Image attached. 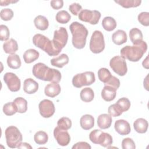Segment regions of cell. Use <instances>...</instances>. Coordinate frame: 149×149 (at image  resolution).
Segmentation results:
<instances>
[{
	"mask_svg": "<svg viewBox=\"0 0 149 149\" xmlns=\"http://www.w3.org/2000/svg\"><path fill=\"white\" fill-rule=\"evenodd\" d=\"M79 19L84 22L88 23L91 24H97L101 17V13L96 10L84 9L78 15Z\"/></svg>",
	"mask_w": 149,
	"mask_h": 149,
	"instance_id": "obj_9",
	"label": "cell"
},
{
	"mask_svg": "<svg viewBox=\"0 0 149 149\" xmlns=\"http://www.w3.org/2000/svg\"><path fill=\"white\" fill-rule=\"evenodd\" d=\"M81 6L78 3H73L69 6V10L70 12L75 16H77L80 13V11L81 10Z\"/></svg>",
	"mask_w": 149,
	"mask_h": 149,
	"instance_id": "obj_46",
	"label": "cell"
},
{
	"mask_svg": "<svg viewBox=\"0 0 149 149\" xmlns=\"http://www.w3.org/2000/svg\"><path fill=\"white\" fill-rule=\"evenodd\" d=\"M34 23L36 27L40 30H45L49 26L48 19L42 15L36 16L34 20Z\"/></svg>",
	"mask_w": 149,
	"mask_h": 149,
	"instance_id": "obj_28",
	"label": "cell"
},
{
	"mask_svg": "<svg viewBox=\"0 0 149 149\" xmlns=\"http://www.w3.org/2000/svg\"><path fill=\"white\" fill-rule=\"evenodd\" d=\"M3 80L9 90L12 92L18 91L21 86L20 80L16 74L12 72H7L3 76Z\"/></svg>",
	"mask_w": 149,
	"mask_h": 149,
	"instance_id": "obj_10",
	"label": "cell"
},
{
	"mask_svg": "<svg viewBox=\"0 0 149 149\" xmlns=\"http://www.w3.org/2000/svg\"><path fill=\"white\" fill-rule=\"evenodd\" d=\"M61 91V88L58 83H51L45 87L44 93L47 96L54 98L59 95Z\"/></svg>",
	"mask_w": 149,
	"mask_h": 149,
	"instance_id": "obj_16",
	"label": "cell"
},
{
	"mask_svg": "<svg viewBox=\"0 0 149 149\" xmlns=\"http://www.w3.org/2000/svg\"><path fill=\"white\" fill-rule=\"evenodd\" d=\"M3 49L6 54H14L18 50L17 42L13 38H10L3 43Z\"/></svg>",
	"mask_w": 149,
	"mask_h": 149,
	"instance_id": "obj_23",
	"label": "cell"
},
{
	"mask_svg": "<svg viewBox=\"0 0 149 149\" xmlns=\"http://www.w3.org/2000/svg\"><path fill=\"white\" fill-rule=\"evenodd\" d=\"M108 112L111 116H113V117L119 116L122 113V112L119 109V108L116 106V104H113L111 105L108 107Z\"/></svg>",
	"mask_w": 149,
	"mask_h": 149,
	"instance_id": "obj_45",
	"label": "cell"
},
{
	"mask_svg": "<svg viewBox=\"0 0 149 149\" xmlns=\"http://www.w3.org/2000/svg\"><path fill=\"white\" fill-rule=\"evenodd\" d=\"M68 40V34L65 27H60L58 30H55L52 41L62 49L67 44Z\"/></svg>",
	"mask_w": 149,
	"mask_h": 149,
	"instance_id": "obj_12",
	"label": "cell"
},
{
	"mask_svg": "<svg viewBox=\"0 0 149 149\" xmlns=\"http://www.w3.org/2000/svg\"><path fill=\"white\" fill-rule=\"evenodd\" d=\"M17 2V1H12V0H5V1L1 0L0 1V3H1V6H7V5H9L10 3H16Z\"/></svg>",
	"mask_w": 149,
	"mask_h": 149,
	"instance_id": "obj_49",
	"label": "cell"
},
{
	"mask_svg": "<svg viewBox=\"0 0 149 149\" xmlns=\"http://www.w3.org/2000/svg\"><path fill=\"white\" fill-rule=\"evenodd\" d=\"M122 147L123 149H134L136 146L133 139L127 137L123 139L122 141Z\"/></svg>",
	"mask_w": 149,
	"mask_h": 149,
	"instance_id": "obj_43",
	"label": "cell"
},
{
	"mask_svg": "<svg viewBox=\"0 0 149 149\" xmlns=\"http://www.w3.org/2000/svg\"><path fill=\"white\" fill-rule=\"evenodd\" d=\"M40 54L34 49H29L23 54V59L26 63H31L37 60L39 57Z\"/></svg>",
	"mask_w": 149,
	"mask_h": 149,
	"instance_id": "obj_27",
	"label": "cell"
},
{
	"mask_svg": "<svg viewBox=\"0 0 149 149\" xmlns=\"http://www.w3.org/2000/svg\"><path fill=\"white\" fill-rule=\"evenodd\" d=\"M33 42L35 46L45 51L49 56H56L62 49L52 40L41 34H36L34 36Z\"/></svg>",
	"mask_w": 149,
	"mask_h": 149,
	"instance_id": "obj_3",
	"label": "cell"
},
{
	"mask_svg": "<svg viewBox=\"0 0 149 149\" xmlns=\"http://www.w3.org/2000/svg\"><path fill=\"white\" fill-rule=\"evenodd\" d=\"M112 40L114 44L118 45H122L127 41V34L124 30H118L113 33Z\"/></svg>",
	"mask_w": 149,
	"mask_h": 149,
	"instance_id": "obj_21",
	"label": "cell"
},
{
	"mask_svg": "<svg viewBox=\"0 0 149 149\" xmlns=\"http://www.w3.org/2000/svg\"><path fill=\"white\" fill-rule=\"evenodd\" d=\"M116 132L120 135H127L130 133L131 127L129 123L124 119L117 120L114 125Z\"/></svg>",
	"mask_w": 149,
	"mask_h": 149,
	"instance_id": "obj_15",
	"label": "cell"
},
{
	"mask_svg": "<svg viewBox=\"0 0 149 149\" xmlns=\"http://www.w3.org/2000/svg\"><path fill=\"white\" fill-rule=\"evenodd\" d=\"M105 48V41L102 32L95 30L92 34L90 41V49L94 54H99Z\"/></svg>",
	"mask_w": 149,
	"mask_h": 149,
	"instance_id": "obj_7",
	"label": "cell"
},
{
	"mask_svg": "<svg viewBox=\"0 0 149 149\" xmlns=\"http://www.w3.org/2000/svg\"><path fill=\"white\" fill-rule=\"evenodd\" d=\"M61 73L58 70L49 68L45 81L58 83L61 81Z\"/></svg>",
	"mask_w": 149,
	"mask_h": 149,
	"instance_id": "obj_22",
	"label": "cell"
},
{
	"mask_svg": "<svg viewBox=\"0 0 149 149\" xmlns=\"http://www.w3.org/2000/svg\"><path fill=\"white\" fill-rule=\"evenodd\" d=\"M90 145L85 141H79L72 147V149H91Z\"/></svg>",
	"mask_w": 149,
	"mask_h": 149,
	"instance_id": "obj_47",
	"label": "cell"
},
{
	"mask_svg": "<svg viewBox=\"0 0 149 149\" xmlns=\"http://www.w3.org/2000/svg\"><path fill=\"white\" fill-rule=\"evenodd\" d=\"M147 50V44L142 41L137 45H126L120 49V56L132 62L139 61Z\"/></svg>",
	"mask_w": 149,
	"mask_h": 149,
	"instance_id": "obj_2",
	"label": "cell"
},
{
	"mask_svg": "<svg viewBox=\"0 0 149 149\" xmlns=\"http://www.w3.org/2000/svg\"><path fill=\"white\" fill-rule=\"evenodd\" d=\"M40 115L45 118L51 117L55 113V108L52 101L45 99L42 100L38 105Z\"/></svg>",
	"mask_w": 149,
	"mask_h": 149,
	"instance_id": "obj_11",
	"label": "cell"
},
{
	"mask_svg": "<svg viewBox=\"0 0 149 149\" xmlns=\"http://www.w3.org/2000/svg\"><path fill=\"white\" fill-rule=\"evenodd\" d=\"M54 136L58 144L61 146H66L70 143V136L68 130L56 126L54 130Z\"/></svg>",
	"mask_w": 149,
	"mask_h": 149,
	"instance_id": "obj_13",
	"label": "cell"
},
{
	"mask_svg": "<svg viewBox=\"0 0 149 149\" xmlns=\"http://www.w3.org/2000/svg\"><path fill=\"white\" fill-rule=\"evenodd\" d=\"M116 95V90L114 88L105 86L101 91V97L104 100L107 102L111 101L115 99Z\"/></svg>",
	"mask_w": 149,
	"mask_h": 149,
	"instance_id": "obj_19",
	"label": "cell"
},
{
	"mask_svg": "<svg viewBox=\"0 0 149 149\" xmlns=\"http://www.w3.org/2000/svg\"><path fill=\"white\" fill-rule=\"evenodd\" d=\"M80 97L83 101L85 102H90L93 100L94 93L92 88L90 87H86L81 90Z\"/></svg>",
	"mask_w": 149,
	"mask_h": 149,
	"instance_id": "obj_31",
	"label": "cell"
},
{
	"mask_svg": "<svg viewBox=\"0 0 149 149\" xmlns=\"http://www.w3.org/2000/svg\"><path fill=\"white\" fill-rule=\"evenodd\" d=\"M38 84L31 78L26 79L23 83V90L29 94H32L37 91Z\"/></svg>",
	"mask_w": 149,
	"mask_h": 149,
	"instance_id": "obj_17",
	"label": "cell"
},
{
	"mask_svg": "<svg viewBox=\"0 0 149 149\" xmlns=\"http://www.w3.org/2000/svg\"><path fill=\"white\" fill-rule=\"evenodd\" d=\"M115 2L125 8H136L140 6L141 3L140 0H118Z\"/></svg>",
	"mask_w": 149,
	"mask_h": 149,
	"instance_id": "obj_33",
	"label": "cell"
},
{
	"mask_svg": "<svg viewBox=\"0 0 149 149\" xmlns=\"http://www.w3.org/2000/svg\"><path fill=\"white\" fill-rule=\"evenodd\" d=\"M80 125L84 130H90L94 126V118L89 114H86L82 116L80 119Z\"/></svg>",
	"mask_w": 149,
	"mask_h": 149,
	"instance_id": "obj_20",
	"label": "cell"
},
{
	"mask_svg": "<svg viewBox=\"0 0 149 149\" xmlns=\"http://www.w3.org/2000/svg\"><path fill=\"white\" fill-rule=\"evenodd\" d=\"M148 55L147 56L146 58V59L143 61V62H142L143 66L144 68L147 69H148Z\"/></svg>",
	"mask_w": 149,
	"mask_h": 149,
	"instance_id": "obj_51",
	"label": "cell"
},
{
	"mask_svg": "<svg viewBox=\"0 0 149 149\" xmlns=\"http://www.w3.org/2000/svg\"><path fill=\"white\" fill-rule=\"evenodd\" d=\"M10 32L8 27L3 24L0 25V40L2 41H7L9 39Z\"/></svg>",
	"mask_w": 149,
	"mask_h": 149,
	"instance_id": "obj_41",
	"label": "cell"
},
{
	"mask_svg": "<svg viewBox=\"0 0 149 149\" xmlns=\"http://www.w3.org/2000/svg\"><path fill=\"white\" fill-rule=\"evenodd\" d=\"M112 122V116L107 113L101 114L97 119V125L98 127L102 129H106L110 127Z\"/></svg>",
	"mask_w": 149,
	"mask_h": 149,
	"instance_id": "obj_18",
	"label": "cell"
},
{
	"mask_svg": "<svg viewBox=\"0 0 149 149\" xmlns=\"http://www.w3.org/2000/svg\"><path fill=\"white\" fill-rule=\"evenodd\" d=\"M148 122L144 118H138L133 123L134 130L139 133H145L147 131Z\"/></svg>",
	"mask_w": 149,
	"mask_h": 149,
	"instance_id": "obj_25",
	"label": "cell"
},
{
	"mask_svg": "<svg viewBox=\"0 0 149 149\" xmlns=\"http://www.w3.org/2000/svg\"><path fill=\"white\" fill-rule=\"evenodd\" d=\"M7 64L8 66L11 69H19L21 66L22 64L19 56L16 54L9 55L7 58Z\"/></svg>",
	"mask_w": 149,
	"mask_h": 149,
	"instance_id": "obj_29",
	"label": "cell"
},
{
	"mask_svg": "<svg viewBox=\"0 0 149 149\" xmlns=\"http://www.w3.org/2000/svg\"><path fill=\"white\" fill-rule=\"evenodd\" d=\"M0 16L2 20L4 21L10 20L13 16V12L9 8L3 9L0 12Z\"/></svg>",
	"mask_w": 149,
	"mask_h": 149,
	"instance_id": "obj_40",
	"label": "cell"
},
{
	"mask_svg": "<svg viewBox=\"0 0 149 149\" xmlns=\"http://www.w3.org/2000/svg\"><path fill=\"white\" fill-rule=\"evenodd\" d=\"M51 7L55 10L61 9L63 6V1L62 0H52L50 2Z\"/></svg>",
	"mask_w": 149,
	"mask_h": 149,
	"instance_id": "obj_48",
	"label": "cell"
},
{
	"mask_svg": "<svg viewBox=\"0 0 149 149\" xmlns=\"http://www.w3.org/2000/svg\"><path fill=\"white\" fill-rule=\"evenodd\" d=\"M104 85L111 86L117 90V89L120 86V81H119V79H118L115 76L112 75L111 78L106 83H104Z\"/></svg>",
	"mask_w": 149,
	"mask_h": 149,
	"instance_id": "obj_44",
	"label": "cell"
},
{
	"mask_svg": "<svg viewBox=\"0 0 149 149\" xmlns=\"http://www.w3.org/2000/svg\"><path fill=\"white\" fill-rule=\"evenodd\" d=\"M49 67L43 63H37L34 65L32 69L33 75L38 79L45 81Z\"/></svg>",
	"mask_w": 149,
	"mask_h": 149,
	"instance_id": "obj_14",
	"label": "cell"
},
{
	"mask_svg": "<svg viewBox=\"0 0 149 149\" xmlns=\"http://www.w3.org/2000/svg\"><path fill=\"white\" fill-rule=\"evenodd\" d=\"M6 141L8 146L10 148H17L22 142V134L17 127L14 126L8 127L5 132Z\"/></svg>",
	"mask_w": 149,
	"mask_h": 149,
	"instance_id": "obj_5",
	"label": "cell"
},
{
	"mask_svg": "<svg viewBox=\"0 0 149 149\" xmlns=\"http://www.w3.org/2000/svg\"><path fill=\"white\" fill-rule=\"evenodd\" d=\"M112 76L111 72L109 70L105 68H100L98 71V77L99 80L103 82L104 83H106Z\"/></svg>",
	"mask_w": 149,
	"mask_h": 149,
	"instance_id": "obj_38",
	"label": "cell"
},
{
	"mask_svg": "<svg viewBox=\"0 0 149 149\" xmlns=\"http://www.w3.org/2000/svg\"><path fill=\"white\" fill-rule=\"evenodd\" d=\"M115 104L122 112L128 111L130 107V102L129 100L126 97H122L119 99Z\"/></svg>",
	"mask_w": 149,
	"mask_h": 149,
	"instance_id": "obj_37",
	"label": "cell"
},
{
	"mask_svg": "<svg viewBox=\"0 0 149 149\" xmlns=\"http://www.w3.org/2000/svg\"><path fill=\"white\" fill-rule=\"evenodd\" d=\"M116 22L114 18L111 16L105 17L102 21V26L104 30L108 31H111L116 27Z\"/></svg>",
	"mask_w": 149,
	"mask_h": 149,
	"instance_id": "obj_30",
	"label": "cell"
},
{
	"mask_svg": "<svg viewBox=\"0 0 149 149\" xmlns=\"http://www.w3.org/2000/svg\"><path fill=\"white\" fill-rule=\"evenodd\" d=\"M109 66L113 71L120 76H125L127 72L125 59L119 55L115 56L110 60Z\"/></svg>",
	"mask_w": 149,
	"mask_h": 149,
	"instance_id": "obj_8",
	"label": "cell"
},
{
	"mask_svg": "<svg viewBox=\"0 0 149 149\" xmlns=\"http://www.w3.org/2000/svg\"><path fill=\"white\" fill-rule=\"evenodd\" d=\"M138 21L144 26H149V13L147 12H141L137 17Z\"/></svg>",
	"mask_w": 149,
	"mask_h": 149,
	"instance_id": "obj_42",
	"label": "cell"
},
{
	"mask_svg": "<svg viewBox=\"0 0 149 149\" xmlns=\"http://www.w3.org/2000/svg\"><path fill=\"white\" fill-rule=\"evenodd\" d=\"M3 112L7 116H12L17 112V109L13 101L9 102L3 105Z\"/></svg>",
	"mask_w": 149,
	"mask_h": 149,
	"instance_id": "obj_36",
	"label": "cell"
},
{
	"mask_svg": "<svg viewBox=\"0 0 149 149\" xmlns=\"http://www.w3.org/2000/svg\"><path fill=\"white\" fill-rule=\"evenodd\" d=\"M13 102L15 104L17 112L23 113L26 112L27 109V101L23 97H17L13 100Z\"/></svg>",
	"mask_w": 149,
	"mask_h": 149,
	"instance_id": "obj_32",
	"label": "cell"
},
{
	"mask_svg": "<svg viewBox=\"0 0 149 149\" xmlns=\"http://www.w3.org/2000/svg\"><path fill=\"white\" fill-rule=\"evenodd\" d=\"M69 29L72 34V44L77 49L83 48L86 43L88 30L86 27L77 22H73L69 26Z\"/></svg>",
	"mask_w": 149,
	"mask_h": 149,
	"instance_id": "obj_1",
	"label": "cell"
},
{
	"mask_svg": "<svg viewBox=\"0 0 149 149\" xmlns=\"http://www.w3.org/2000/svg\"><path fill=\"white\" fill-rule=\"evenodd\" d=\"M34 140L37 144L43 145L47 143L48 140V136L47 133L44 131H38L35 133Z\"/></svg>",
	"mask_w": 149,
	"mask_h": 149,
	"instance_id": "obj_35",
	"label": "cell"
},
{
	"mask_svg": "<svg viewBox=\"0 0 149 149\" xmlns=\"http://www.w3.org/2000/svg\"><path fill=\"white\" fill-rule=\"evenodd\" d=\"M69 62V57L65 54H62L59 56L54 58L51 60V64L54 66L62 68Z\"/></svg>",
	"mask_w": 149,
	"mask_h": 149,
	"instance_id": "obj_24",
	"label": "cell"
},
{
	"mask_svg": "<svg viewBox=\"0 0 149 149\" xmlns=\"http://www.w3.org/2000/svg\"><path fill=\"white\" fill-rule=\"evenodd\" d=\"M90 141L94 144H100L104 147H108L112 144V137L108 133L103 132L99 129L91 131L89 134Z\"/></svg>",
	"mask_w": 149,
	"mask_h": 149,
	"instance_id": "obj_4",
	"label": "cell"
},
{
	"mask_svg": "<svg viewBox=\"0 0 149 149\" xmlns=\"http://www.w3.org/2000/svg\"><path fill=\"white\" fill-rule=\"evenodd\" d=\"M95 81L94 73L93 72L87 71L74 76L72 79V84L76 88H81L84 86L91 85Z\"/></svg>",
	"mask_w": 149,
	"mask_h": 149,
	"instance_id": "obj_6",
	"label": "cell"
},
{
	"mask_svg": "<svg viewBox=\"0 0 149 149\" xmlns=\"http://www.w3.org/2000/svg\"><path fill=\"white\" fill-rule=\"evenodd\" d=\"M72 121L67 117H62L60 118L57 122V126L62 129L68 130L72 127Z\"/></svg>",
	"mask_w": 149,
	"mask_h": 149,
	"instance_id": "obj_39",
	"label": "cell"
},
{
	"mask_svg": "<svg viewBox=\"0 0 149 149\" xmlns=\"http://www.w3.org/2000/svg\"><path fill=\"white\" fill-rule=\"evenodd\" d=\"M18 148H30V149H31L32 148V147L29 144V143H20L19 146H17Z\"/></svg>",
	"mask_w": 149,
	"mask_h": 149,
	"instance_id": "obj_50",
	"label": "cell"
},
{
	"mask_svg": "<svg viewBox=\"0 0 149 149\" xmlns=\"http://www.w3.org/2000/svg\"><path fill=\"white\" fill-rule=\"evenodd\" d=\"M55 19L58 23L61 24H66L70 20L71 16L67 11L62 10L56 13Z\"/></svg>",
	"mask_w": 149,
	"mask_h": 149,
	"instance_id": "obj_34",
	"label": "cell"
},
{
	"mask_svg": "<svg viewBox=\"0 0 149 149\" xmlns=\"http://www.w3.org/2000/svg\"><path fill=\"white\" fill-rule=\"evenodd\" d=\"M129 37L133 45H137L143 41L141 31L137 28H133L129 31Z\"/></svg>",
	"mask_w": 149,
	"mask_h": 149,
	"instance_id": "obj_26",
	"label": "cell"
}]
</instances>
